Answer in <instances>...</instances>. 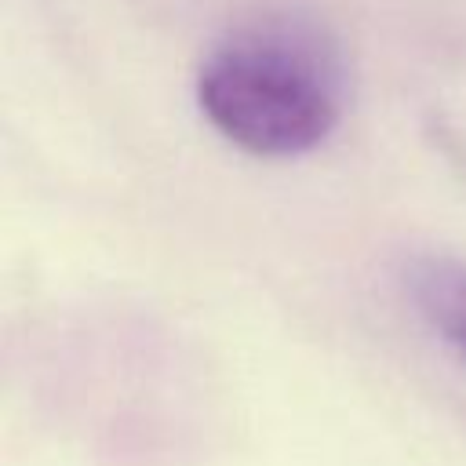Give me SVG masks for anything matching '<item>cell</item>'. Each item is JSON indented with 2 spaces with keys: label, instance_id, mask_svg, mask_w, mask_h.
I'll return each instance as SVG.
<instances>
[{
  "label": "cell",
  "instance_id": "6da1fadb",
  "mask_svg": "<svg viewBox=\"0 0 466 466\" xmlns=\"http://www.w3.org/2000/svg\"><path fill=\"white\" fill-rule=\"evenodd\" d=\"M342 66L299 18H258L222 36L197 73V106L244 153L299 157L342 120Z\"/></svg>",
  "mask_w": 466,
  "mask_h": 466
},
{
  "label": "cell",
  "instance_id": "7a4b0ae2",
  "mask_svg": "<svg viewBox=\"0 0 466 466\" xmlns=\"http://www.w3.org/2000/svg\"><path fill=\"white\" fill-rule=\"evenodd\" d=\"M408 295L419 317L466 360V262L444 255L411 262Z\"/></svg>",
  "mask_w": 466,
  "mask_h": 466
}]
</instances>
